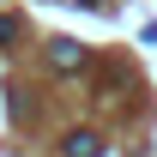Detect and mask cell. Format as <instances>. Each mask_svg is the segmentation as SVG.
<instances>
[{
  "mask_svg": "<svg viewBox=\"0 0 157 157\" xmlns=\"http://www.w3.org/2000/svg\"><path fill=\"white\" fill-rule=\"evenodd\" d=\"M48 60H55V73H78V67H85V48H78V42H48Z\"/></svg>",
  "mask_w": 157,
  "mask_h": 157,
  "instance_id": "cell-1",
  "label": "cell"
},
{
  "mask_svg": "<svg viewBox=\"0 0 157 157\" xmlns=\"http://www.w3.org/2000/svg\"><path fill=\"white\" fill-rule=\"evenodd\" d=\"M97 151H103L97 133H73V139H67V157H97Z\"/></svg>",
  "mask_w": 157,
  "mask_h": 157,
  "instance_id": "cell-2",
  "label": "cell"
},
{
  "mask_svg": "<svg viewBox=\"0 0 157 157\" xmlns=\"http://www.w3.org/2000/svg\"><path fill=\"white\" fill-rule=\"evenodd\" d=\"M78 6H97V0H78Z\"/></svg>",
  "mask_w": 157,
  "mask_h": 157,
  "instance_id": "cell-3",
  "label": "cell"
}]
</instances>
